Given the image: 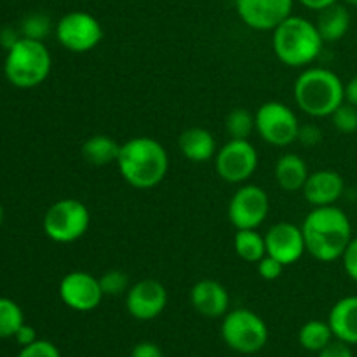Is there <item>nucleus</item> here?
<instances>
[{
	"label": "nucleus",
	"instance_id": "nucleus-1",
	"mask_svg": "<svg viewBox=\"0 0 357 357\" xmlns=\"http://www.w3.org/2000/svg\"><path fill=\"white\" fill-rule=\"evenodd\" d=\"M302 232L307 253L323 264L340 260L354 237L347 213L335 204L312 208L303 220Z\"/></svg>",
	"mask_w": 357,
	"mask_h": 357
},
{
	"label": "nucleus",
	"instance_id": "nucleus-2",
	"mask_svg": "<svg viewBox=\"0 0 357 357\" xmlns=\"http://www.w3.org/2000/svg\"><path fill=\"white\" fill-rule=\"evenodd\" d=\"M115 166L126 183L138 190H149L164 181L169 171V155L157 139L136 136L122 143Z\"/></svg>",
	"mask_w": 357,
	"mask_h": 357
},
{
	"label": "nucleus",
	"instance_id": "nucleus-3",
	"mask_svg": "<svg viewBox=\"0 0 357 357\" xmlns=\"http://www.w3.org/2000/svg\"><path fill=\"white\" fill-rule=\"evenodd\" d=\"M324 40L316 23L302 16H289L272 30V47L286 66L302 68L319 58Z\"/></svg>",
	"mask_w": 357,
	"mask_h": 357
},
{
	"label": "nucleus",
	"instance_id": "nucleus-4",
	"mask_svg": "<svg viewBox=\"0 0 357 357\" xmlns=\"http://www.w3.org/2000/svg\"><path fill=\"white\" fill-rule=\"evenodd\" d=\"M293 93L298 108L307 115L314 119L331 117L345 101V84L333 70L312 66L300 73Z\"/></svg>",
	"mask_w": 357,
	"mask_h": 357
},
{
	"label": "nucleus",
	"instance_id": "nucleus-5",
	"mask_svg": "<svg viewBox=\"0 0 357 357\" xmlns=\"http://www.w3.org/2000/svg\"><path fill=\"white\" fill-rule=\"evenodd\" d=\"M52 68V58L42 40L21 37L7 51L3 73L14 87L31 89L44 82Z\"/></svg>",
	"mask_w": 357,
	"mask_h": 357
},
{
	"label": "nucleus",
	"instance_id": "nucleus-6",
	"mask_svg": "<svg viewBox=\"0 0 357 357\" xmlns=\"http://www.w3.org/2000/svg\"><path fill=\"white\" fill-rule=\"evenodd\" d=\"M91 213L79 199H61L49 206L42 220L44 234L58 244H70L86 236Z\"/></svg>",
	"mask_w": 357,
	"mask_h": 357
},
{
	"label": "nucleus",
	"instance_id": "nucleus-7",
	"mask_svg": "<svg viewBox=\"0 0 357 357\" xmlns=\"http://www.w3.org/2000/svg\"><path fill=\"white\" fill-rule=\"evenodd\" d=\"M222 338L239 354H257L267 345L268 328L253 310H229L222 321Z\"/></svg>",
	"mask_w": 357,
	"mask_h": 357
},
{
	"label": "nucleus",
	"instance_id": "nucleus-8",
	"mask_svg": "<svg viewBox=\"0 0 357 357\" xmlns=\"http://www.w3.org/2000/svg\"><path fill=\"white\" fill-rule=\"evenodd\" d=\"M255 131L265 143L282 149L298 139L300 122L288 105L267 101L255 114Z\"/></svg>",
	"mask_w": 357,
	"mask_h": 357
},
{
	"label": "nucleus",
	"instance_id": "nucleus-9",
	"mask_svg": "<svg viewBox=\"0 0 357 357\" xmlns=\"http://www.w3.org/2000/svg\"><path fill=\"white\" fill-rule=\"evenodd\" d=\"M56 38L72 52H89L103 38L101 23L86 10H72L59 17L54 26Z\"/></svg>",
	"mask_w": 357,
	"mask_h": 357
},
{
	"label": "nucleus",
	"instance_id": "nucleus-10",
	"mask_svg": "<svg viewBox=\"0 0 357 357\" xmlns=\"http://www.w3.org/2000/svg\"><path fill=\"white\" fill-rule=\"evenodd\" d=\"M257 167L258 152L250 139H229L215 155L216 174L227 183H246Z\"/></svg>",
	"mask_w": 357,
	"mask_h": 357
},
{
	"label": "nucleus",
	"instance_id": "nucleus-11",
	"mask_svg": "<svg viewBox=\"0 0 357 357\" xmlns=\"http://www.w3.org/2000/svg\"><path fill=\"white\" fill-rule=\"evenodd\" d=\"M271 199L267 192L253 183H246L232 195L229 202V222L237 230L255 229L267 220Z\"/></svg>",
	"mask_w": 357,
	"mask_h": 357
},
{
	"label": "nucleus",
	"instance_id": "nucleus-12",
	"mask_svg": "<svg viewBox=\"0 0 357 357\" xmlns=\"http://www.w3.org/2000/svg\"><path fill=\"white\" fill-rule=\"evenodd\" d=\"M105 293L100 278L84 271L66 274L59 282V298L68 309L75 312H91L98 309Z\"/></svg>",
	"mask_w": 357,
	"mask_h": 357
},
{
	"label": "nucleus",
	"instance_id": "nucleus-13",
	"mask_svg": "<svg viewBox=\"0 0 357 357\" xmlns=\"http://www.w3.org/2000/svg\"><path fill=\"white\" fill-rule=\"evenodd\" d=\"M166 305L167 289L155 279H142L126 293V309L136 321H153L166 310Z\"/></svg>",
	"mask_w": 357,
	"mask_h": 357
},
{
	"label": "nucleus",
	"instance_id": "nucleus-14",
	"mask_svg": "<svg viewBox=\"0 0 357 357\" xmlns=\"http://www.w3.org/2000/svg\"><path fill=\"white\" fill-rule=\"evenodd\" d=\"M295 0H236L241 21L257 31H272L291 16Z\"/></svg>",
	"mask_w": 357,
	"mask_h": 357
},
{
	"label": "nucleus",
	"instance_id": "nucleus-15",
	"mask_svg": "<svg viewBox=\"0 0 357 357\" xmlns=\"http://www.w3.org/2000/svg\"><path fill=\"white\" fill-rule=\"evenodd\" d=\"M265 246L268 257L275 258L284 267L296 264L305 255V239L302 227L289 222H279L265 234Z\"/></svg>",
	"mask_w": 357,
	"mask_h": 357
},
{
	"label": "nucleus",
	"instance_id": "nucleus-16",
	"mask_svg": "<svg viewBox=\"0 0 357 357\" xmlns=\"http://www.w3.org/2000/svg\"><path fill=\"white\" fill-rule=\"evenodd\" d=\"M303 197L314 208L333 206L340 201L345 192V181L340 173L333 169H321L309 174L302 188Z\"/></svg>",
	"mask_w": 357,
	"mask_h": 357
},
{
	"label": "nucleus",
	"instance_id": "nucleus-17",
	"mask_svg": "<svg viewBox=\"0 0 357 357\" xmlns=\"http://www.w3.org/2000/svg\"><path fill=\"white\" fill-rule=\"evenodd\" d=\"M190 303L201 316L208 319H218L229 312L230 295L222 282L202 279L192 286Z\"/></svg>",
	"mask_w": 357,
	"mask_h": 357
},
{
	"label": "nucleus",
	"instance_id": "nucleus-18",
	"mask_svg": "<svg viewBox=\"0 0 357 357\" xmlns=\"http://www.w3.org/2000/svg\"><path fill=\"white\" fill-rule=\"evenodd\" d=\"M333 337L349 345H357V295L340 298L328 316Z\"/></svg>",
	"mask_w": 357,
	"mask_h": 357
},
{
	"label": "nucleus",
	"instance_id": "nucleus-19",
	"mask_svg": "<svg viewBox=\"0 0 357 357\" xmlns=\"http://www.w3.org/2000/svg\"><path fill=\"white\" fill-rule=\"evenodd\" d=\"M178 145H180L185 159L192 160V162H206L209 159H215L216 152H218L215 136L204 128H190L183 131Z\"/></svg>",
	"mask_w": 357,
	"mask_h": 357
},
{
	"label": "nucleus",
	"instance_id": "nucleus-20",
	"mask_svg": "<svg viewBox=\"0 0 357 357\" xmlns=\"http://www.w3.org/2000/svg\"><path fill=\"white\" fill-rule=\"evenodd\" d=\"M275 181L284 192H298L309 178V167L305 159L298 153H284L275 162Z\"/></svg>",
	"mask_w": 357,
	"mask_h": 357
},
{
	"label": "nucleus",
	"instance_id": "nucleus-21",
	"mask_svg": "<svg viewBox=\"0 0 357 357\" xmlns=\"http://www.w3.org/2000/svg\"><path fill=\"white\" fill-rule=\"evenodd\" d=\"M316 26L323 37L324 44L326 42H338L347 35L349 28H351V13H349L347 7L337 2L326 9L319 10Z\"/></svg>",
	"mask_w": 357,
	"mask_h": 357
},
{
	"label": "nucleus",
	"instance_id": "nucleus-22",
	"mask_svg": "<svg viewBox=\"0 0 357 357\" xmlns=\"http://www.w3.org/2000/svg\"><path fill=\"white\" fill-rule=\"evenodd\" d=\"M80 152L91 166L105 167L108 164H117L121 143H117L107 135H94L84 142Z\"/></svg>",
	"mask_w": 357,
	"mask_h": 357
},
{
	"label": "nucleus",
	"instance_id": "nucleus-23",
	"mask_svg": "<svg viewBox=\"0 0 357 357\" xmlns=\"http://www.w3.org/2000/svg\"><path fill=\"white\" fill-rule=\"evenodd\" d=\"M234 248H236L237 257L250 264H258L267 255L265 236H261L255 229L237 230L236 237H234Z\"/></svg>",
	"mask_w": 357,
	"mask_h": 357
},
{
	"label": "nucleus",
	"instance_id": "nucleus-24",
	"mask_svg": "<svg viewBox=\"0 0 357 357\" xmlns=\"http://www.w3.org/2000/svg\"><path fill=\"white\" fill-rule=\"evenodd\" d=\"M333 340V331H331L328 321L312 319L303 324L298 331L300 345L309 352H321Z\"/></svg>",
	"mask_w": 357,
	"mask_h": 357
},
{
	"label": "nucleus",
	"instance_id": "nucleus-25",
	"mask_svg": "<svg viewBox=\"0 0 357 357\" xmlns=\"http://www.w3.org/2000/svg\"><path fill=\"white\" fill-rule=\"evenodd\" d=\"M23 324L24 316L21 307L14 300L0 296V338H14Z\"/></svg>",
	"mask_w": 357,
	"mask_h": 357
},
{
	"label": "nucleus",
	"instance_id": "nucleus-26",
	"mask_svg": "<svg viewBox=\"0 0 357 357\" xmlns=\"http://www.w3.org/2000/svg\"><path fill=\"white\" fill-rule=\"evenodd\" d=\"M227 135L230 139H250L255 131V114L246 108H234L225 121Z\"/></svg>",
	"mask_w": 357,
	"mask_h": 357
},
{
	"label": "nucleus",
	"instance_id": "nucleus-27",
	"mask_svg": "<svg viewBox=\"0 0 357 357\" xmlns=\"http://www.w3.org/2000/svg\"><path fill=\"white\" fill-rule=\"evenodd\" d=\"M52 30V21L47 14L44 13H33L28 14L23 21H21V37L33 38V40H42L44 42L47 38V35Z\"/></svg>",
	"mask_w": 357,
	"mask_h": 357
},
{
	"label": "nucleus",
	"instance_id": "nucleus-28",
	"mask_svg": "<svg viewBox=\"0 0 357 357\" xmlns=\"http://www.w3.org/2000/svg\"><path fill=\"white\" fill-rule=\"evenodd\" d=\"M331 121H333V126L337 128V131L344 132V135H352V132L357 131V108L354 105L344 101L333 112Z\"/></svg>",
	"mask_w": 357,
	"mask_h": 357
},
{
	"label": "nucleus",
	"instance_id": "nucleus-29",
	"mask_svg": "<svg viewBox=\"0 0 357 357\" xmlns=\"http://www.w3.org/2000/svg\"><path fill=\"white\" fill-rule=\"evenodd\" d=\"M100 284L105 296H119L122 293H128L129 279L126 272L114 268V271H108L101 275Z\"/></svg>",
	"mask_w": 357,
	"mask_h": 357
},
{
	"label": "nucleus",
	"instance_id": "nucleus-30",
	"mask_svg": "<svg viewBox=\"0 0 357 357\" xmlns=\"http://www.w3.org/2000/svg\"><path fill=\"white\" fill-rule=\"evenodd\" d=\"M17 357H61V354H59V349L52 342L38 338L31 345L21 347V352L17 354Z\"/></svg>",
	"mask_w": 357,
	"mask_h": 357
},
{
	"label": "nucleus",
	"instance_id": "nucleus-31",
	"mask_svg": "<svg viewBox=\"0 0 357 357\" xmlns=\"http://www.w3.org/2000/svg\"><path fill=\"white\" fill-rule=\"evenodd\" d=\"M257 268L258 274H260V278L264 279V281H275V279L281 278L282 271H284V265L279 264L275 258L265 255V257L257 264Z\"/></svg>",
	"mask_w": 357,
	"mask_h": 357
},
{
	"label": "nucleus",
	"instance_id": "nucleus-32",
	"mask_svg": "<svg viewBox=\"0 0 357 357\" xmlns=\"http://www.w3.org/2000/svg\"><path fill=\"white\" fill-rule=\"evenodd\" d=\"M340 260L344 261V268L349 278L357 282V237H352V241L349 243L347 250L344 251Z\"/></svg>",
	"mask_w": 357,
	"mask_h": 357
},
{
	"label": "nucleus",
	"instance_id": "nucleus-33",
	"mask_svg": "<svg viewBox=\"0 0 357 357\" xmlns=\"http://www.w3.org/2000/svg\"><path fill=\"white\" fill-rule=\"evenodd\" d=\"M323 139V132L317 126L314 124H305V126H300V131H298V139L302 145L305 146H316L317 143H321Z\"/></svg>",
	"mask_w": 357,
	"mask_h": 357
},
{
	"label": "nucleus",
	"instance_id": "nucleus-34",
	"mask_svg": "<svg viewBox=\"0 0 357 357\" xmlns=\"http://www.w3.org/2000/svg\"><path fill=\"white\" fill-rule=\"evenodd\" d=\"M317 357H354V354L351 351V345L335 338L323 351L317 352Z\"/></svg>",
	"mask_w": 357,
	"mask_h": 357
},
{
	"label": "nucleus",
	"instance_id": "nucleus-35",
	"mask_svg": "<svg viewBox=\"0 0 357 357\" xmlns=\"http://www.w3.org/2000/svg\"><path fill=\"white\" fill-rule=\"evenodd\" d=\"M131 357H164V352L153 342H139L132 347Z\"/></svg>",
	"mask_w": 357,
	"mask_h": 357
},
{
	"label": "nucleus",
	"instance_id": "nucleus-36",
	"mask_svg": "<svg viewBox=\"0 0 357 357\" xmlns=\"http://www.w3.org/2000/svg\"><path fill=\"white\" fill-rule=\"evenodd\" d=\"M14 340H16L21 347H26V345H31L33 342L38 340L37 331H35L33 326H30V324L24 323L23 326L16 331V335H14Z\"/></svg>",
	"mask_w": 357,
	"mask_h": 357
},
{
	"label": "nucleus",
	"instance_id": "nucleus-37",
	"mask_svg": "<svg viewBox=\"0 0 357 357\" xmlns=\"http://www.w3.org/2000/svg\"><path fill=\"white\" fill-rule=\"evenodd\" d=\"M21 38V31L14 30V28H2L0 30V45H2L6 51H9L14 44Z\"/></svg>",
	"mask_w": 357,
	"mask_h": 357
},
{
	"label": "nucleus",
	"instance_id": "nucleus-38",
	"mask_svg": "<svg viewBox=\"0 0 357 357\" xmlns=\"http://www.w3.org/2000/svg\"><path fill=\"white\" fill-rule=\"evenodd\" d=\"M298 2L302 3L303 7H307V9L317 10V13H319V10L326 9V7H330V6H333V3H337L338 0H298Z\"/></svg>",
	"mask_w": 357,
	"mask_h": 357
},
{
	"label": "nucleus",
	"instance_id": "nucleus-39",
	"mask_svg": "<svg viewBox=\"0 0 357 357\" xmlns=\"http://www.w3.org/2000/svg\"><path fill=\"white\" fill-rule=\"evenodd\" d=\"M345 101L357 108V75L345 84Z\"/></svg>",
	"mask_w": 357,
	"mask_h": 357
},
{
	"label": "nucleus",
	"instance_id": "nucleus-40",
	"mask_svg": "<svg viewBox=\"0 0 357 357\" xmlns=\"http://www.w3.org/2000/svg\"><path fill=\"white\" fill-rule=\"evenodd\" d=\"M2 222H3V208L2 204H0V227H2Z\"/></svg>",
	"mask_w": 357,
	"mask_h": 357
},
{
	"label": "nucleus",
	"instance_id": "nucleus-41",
	"mask_svg": "<svg viewBox=\"0 0 357 357\" xmlns=\"http://www.w3.org/2000/svg\"><path fill=\"white\" fill-rule=\"evenodd\" d=\"M345 3H349V6H354V7H357V0H344Z\"/></svg>",
	"mask_w": 357,
	"mask_h": 357
}]
</instances>
